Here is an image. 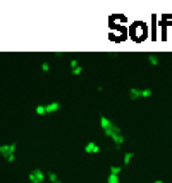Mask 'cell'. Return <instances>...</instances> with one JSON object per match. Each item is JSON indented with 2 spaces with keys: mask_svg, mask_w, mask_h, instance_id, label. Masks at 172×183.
I'll use <instances>...</instances> for the list:
<instances>
[{
  "mask_svg": "<svg viewBox=\"0 0 172 183\" xmlns=\"http://www.w3.org/2000/svg\"><path fill=\"white\" fill-rule=\"evenodd\" d=\"M127 95H129V99L131 100H139V99H148L153 95V90L152 88H138V86H133V88H129V92H127Z\"/></svg>",
  "mask_w": 172,
  "mask_h": 183,
  "instance_id": "cell-4",
  "label": "cell"
},
{
  "mask_svg": "<svg viewBox=\"0 0 172 183\" xmlns=\"http://www.w3.org/2000/svg\"><path fill=\"white\" fill-rule=\"evenodd\" d=\"M40 67H41V73H45V75H48V73H50V69H52V66H50V64L47 62V60H43Z\"/></svg>",
  "mask_w": 172,
  "mask_h": 183,
  "instance_id": "cell-11",
  "label": "cell"
},
{
  "mask_svg": "<svg viewBox=\"0 0 172 183\" xmlns=\"http://www.w3.org/2000/svg\"><path fill=\"white\" fill-rule=\"evenodd\" d=\"M107 183H122V181H120L119 175H110L109 173V176H107Z\"/></svg>",
  "mask_w": 172,
  "mask_h": 183,
  "instance_id": "cell-9",
  "label": "cell"
},
{
  "mask_svg": "<svg viewBox=\"0 0 172 183\" xmlns=\"http://www.w3.org/2000/svg\"><path fill=\"white\" fill-rule=\"evenodd\" d=\"M84 152L86 154H98L100 152V145H98L97 142H93V140H90V142L84 145Z\"/></svg>",
  "mask_w": 172,
  "mask_h": 183,
  "instance_id": "cell-7",
  "label": "cell"
},
{
  "mask_svg": "<svg viewBox=\"0 0 172 183\" xmlns=\"http://www.w3.org/2000/svg\"><path fill=\"white\" fill-rule=\"evenodd\" d=\"M133 157H134V154H133V152H126V154H124V166H129V162L133 161Z\"/></svg>",
  "mask_w": 172,
  "mask_h": 183,
  "instance_id": "cell-12",
  "label": "cell"
},
{
  "mask_svg": "<svg viewBox=\"0 0 172 183\" xmlns=\"http://www.w3.org/2000/svg\"><path fill=\"white\" fill-rule=\"evenodd\" d=\"M146 59H148V62L152 64V66H158V64H160V59H158L157 55H153V54H152V55H148Z\"/></svg>",
  "mask_w": 172,
  "mask_h": 183,
  "instance_id": "cell-10",
  "label": "cell"
},
{
  "mask_svg": "<svg viewBox=\"0 0 172 183\" xmlns=\"http://www.w3.org/2000/svg\"><path fill=\"white\" fill-rule=\"evenodd\" d=\"M153 183H165V181H162V180H157V181H153Z\"/></svg>",
  "mask_w": 172,
  "mask_h": 183,
  "instance_id": "cell-14",
  "label": "cell"
},
{
  "mask_svg": "<svg viewBox=\"0 0 172 183\" xmlns=\"http://www.w3.org/2000/svg\"><path fill=\"white\" fill-rule=\"evenodd\" d=\"M120 171H122V168H119V166H110V175H120Z\"/></svg>",
  "mask_w": 172,
  "mask_h": 183,
  "instance_id": "cell-13",
  "label": "cell"
},
{
  "mask_svg": "<svg viewBox=\"0 0 172 183\" xmlns=\"http://www.w3.org/2000/svg\"><path fill=\"white\" fill-rule=\"evenodd\" d=\"M16 149H17V143L16 142L2 143L0 145V156H2V159L7 162H14L16 161Z\"/></svg>",
  "mask_w": 172,
  "mask_h": 183,
  "instance_id": "cell-2",
  "label": "cell"
},
{
  "mask_svg": "<svg viewBox=\"0 0 172 183\" xmlns=\"http://www.w3.org/2000/svg\"><path fill=\"white\" fill-rule=\"evenodd\" d=\"M47 180V175L43 169L40 168H34L33 171H29V175H28V181L29 183H43Z\"/></svg>",
  "mask_w": 172,
  "mask_h": 183,
  "instance_id": "cell-5",
  "label": "cell"
},
{
  "mask_svg": "<svg viewBox=\"0 0 172 183\" xmlns=\"http://www.w3.org/2000/svg\"><path fill=\"white\" fill-rule=\"evenodd\" d=\"M69 67H71V75L72 76H81L83 75V66L78 59H71L69 62Z\"/></svg>",
  "mask_w": 172,
  "mask_h": 183,
  "instance_id": "cell-6",
  "label": "cell"
},
{
  "mask_svg": "<svg viewBox=\"0 0 172 183\" xmlns=\"http://www.w3.org/2000/svg\"><path fill=\"white\" fill-rule=\"evenodd\" d=\"M47 178H48L50 183H64L62 180L59 178V175H57V173H53V171H48V173H47Z\"/></svg>",
  "mask_w": 172,
  "mask_h": 183,
  "instance_id": "cell-8",
  "label": "cell"
},
{
  "mask_svg": "<svg viewBox=\"0 0 172 183\" xmlns=\"http://www.w3.org/2000/svg\"><path fill=\"white\" fill-rule=\"evenodd\" d=\"M100 128H102V131H103L107 137H110V138H112V142L115 143L117 147H120L124 142H126V138H124V135H122V131H120V128L115 126V124H114L107 116H100Z\"/></svg>",
  "mask_w": 172,
  "mask_h": 183,
  "instance_id": "cell-1",
  "label": "cell"
},
{
  "mask_svg": "<svg viewBox=\"0 0 172 183\" xmlns=\"http://www.w3.org/2000/svg\"><path fill=\"white\" fill-rule=\"evenodd\" d=\"M60 109V102L59 100H52L48 104H40L34 107V114L36 116H47V114H52V112H57Z\"/></svg>",
  "mask_w": 172,
  "mask_h": 183,
  "instance_id": "cell-3",
  "label": "cell"
}]
</instances>
